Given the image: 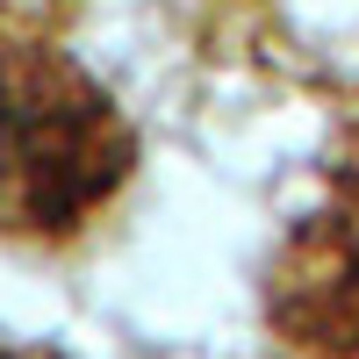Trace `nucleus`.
I'll use <instances>...</instances> for the list:
<instances>
[{"mask_svg": "<svg viewBox=\"0 0 359 359\" xmlns=\"http://www.w3.org/2000/svg\"><path fill=\"white\" fill-rule=\"evenodd\" d=\"M0 359H22V352H8V345H0Z\"/></svg>", "mask_w": 359, "mask_h": 359, "instance_id": "7ed1b4c3", "label": "nucleus"}, {"mask_svg": "<svg viewBox=\"0 0 359 359\" xmlns=\"http://www.w3.org/2000/svg\"><path fill=\"white\" fill-rule=\"evenodd\" d=\"M331 252H338V309L359 316V144H352V158L338 172V201H331Z\"/></svg>", "mask_w": 359, "mask_h": 359, "instance_id": "f03ea898", "label": "nucleus"}, {"mask_svg": "<svg viewBox=\"0 0 359 359\" xmlns=\"http://www.w3.org/2000/svg\"><path fill=\"white\" fill-rule=\"evenodd\" d=\"M137 137L101 79L0 15V237H72L130 180Z\"/></svg>", "mask_w": 359, "mask_h": 359, "instance_id": "f257e3e1", "label": "nucleus"}]
</instances>
